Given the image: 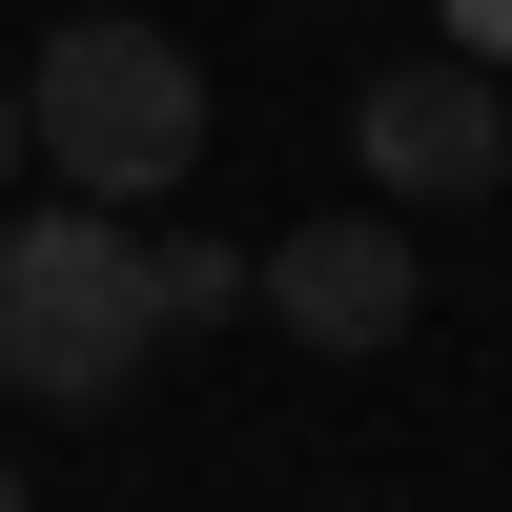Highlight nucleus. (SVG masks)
Returning a JSON list of instances; mask_svg holds the SVG:
<instances>
[{
    "mask_svg": "<svg viewBox=\"0 0 512 512\" xmlns=\"http://www.w3.org/2000/svg\"><path fill=\"white\" fill-rule=\"evenodd\" d=\"M431 21H451V41H472V62H512V0H431Z\"/></svg>",
    "mask_w": 512,
    "mask_h": 512,
    "instance_id": "423d86ee",
    "label": "nucleus"
},
{
    "mask_svg": "<svg viewBox=\"0 0 512 512\" xmlns=\"http://www.w3.org/2000/svg\"><path fill=\"white\" fill-rule=\"evenodd\" d=\"M21 164H62V205H103V226L164 205V185L205 164V62H185L164 21H62V41L21 62Z\"/></svg>",
    "mask_w": 512,
    "mask_h": 512,
    "instance_id": "f257e3e1",
    "label": "nucleus"
},
{
    "mask_svg": "<svg viewBox=\"0 0 512 512\" xmlns=\"http://www.w3.org/2000/svg\"><path fill=\"white\" fill-rule=\"evenodd\" d=\"M0 512H21V451H0Z\"/></svg>",
    "mask_w": 512,
    "mask_h": 512,
    "instance_id": "6e6552de",
    "label": "nucleus"
},
{
    "mask_svg": "<svg viewBox=\"0 0 512 512\" xmlns=\"http://www.w3.org/2000/svg\"><path fill=\"white\" fill-rule=\"evenodd\" d=\"M349 164H369V205H472V185H512V82L472 62V41L369 62L349 82Z\"/></svg>",
    "mask_w": 512,
    "mask_h": 512,
    "instance_id": "7ed1b4c3",
    "label": "nucleus"
},
{
    "mask_svg": "<svg viewBox=\"0 0 512 512\" xmlns=\"http://www.w3.org/2000/svg\"><path fill=\"white\" fill-rule=\"evenodd\" d=\"M246 308V246H144V349L164 328H226Z\"/></svg>",
    "mask_w": 512,
    "mask_h": 512,
    "instance_id": "39448f33",
    "label": "nucleus"
},
{
    "mask_svg": "<svg viewBox=\"0 0 512 512\" xmlns=\"http://www.w3.org/2000/svg\"><path fill=\"white\" fill-rule=\"evenodd\" d=\"M246 308H267L287 349L369 369V349H410V308H431V246H410V205H349V226H287V246H246Z\"/></svg>",
    "mask_w": 512,
    "mask_h": 512,
    "instance_id": "20e7f679",
    "label": "nucleus"
},
{
    "mask_svg": "<svg viewBox=\"0 0 512 512\" xmlns=\"http://www.w3.org/2000/svg\"><path fill=\"white\" fill-rule=\"evenodd\" d=\"M0 185H21V62H0Z\"/></svg>",
    "mask_w": 512,
    "mask_h": 512,
    "instance_id": "0eeeda50",
    "label": "nucleus"
},
{
    "mask_svg": "<svg viewBox=\"0 0 512 512\" xmlns=\"http://www.w3.org/2000/svg\"><path fill=\"white\" fill-rule=\"evenodd\" d=\"M123 369H144V246L103 205H0V390L103 410Z\"/></svg>",
    "mask_w": 512,
    "mask_h": 512,
    "instance_id": "f03ea898",
    "label": "nucleus"
}]
</instances>
